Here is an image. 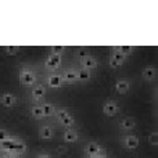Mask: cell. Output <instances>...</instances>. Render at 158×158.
I'll list each match as a JSON object with an SVG mask.
<instances>
[{
    "label": "cell",
    "mask_w": 158,
    "mask_h": 158,
    "mask_svg": "<svg viewBox=\"0 0 158 158\" xmlns=\"http://www.w3.org/2000/svg\"><path fill=\"white\" fill-rule=\"evenodd\" d=\"M61 63H63V58H61V56L50 54L49 57L46 58V61H44V67H46L49 71H54V69L60 68Z\"/></svg>",
    "instance_id": "7a4b0ae2"
},
{
    "label": "cell",
    "mask_w": 158,
    "mask_h": 158,
    "mask_svg": "<svg viewBox=\"0 0 158 158\" xmlns=\"http://www.w3.org/2000/svg\"><path fill=\"white\" fill-rule=\"evenodd\" d=\"M123 56H129L132 52H133V47L132 46H122V47H117Z\"/></svg>",
    "instance_id": "603a6c76"
},
{
    "label": "cell",
    "mask_w": 158,
    "mask_h": 158,
    "mask_svg": "<svg viewBox=\"0 0 158 158\" xmlns=\"http://www.w3.org/2000/svg\"><path fill=\"white\" fill-rule=\"evenodd\" d=\"M32 100L35 101H40L44 98V96H46V89H44L43 85H36L35 87H33L32 90Z\"/></svg>",
    "instance_id": "52a82bcc"
},
{
    "label": "cell",
    "mask_w": 158,
    "mask_h": 158,
    "mask_svg": "<svg viewBox=\"0 0 158 158\" xmlns=\"http://www.w3.org/2000/svg\"><path fill=\"white\" fill-rule=\"evenodd\" d=\"M63 85H64V79H63L61 75H58V74H53L47 78V86L53 87V89H56V87H61Z\"/></svg>",
    "instance_id": "8992f818"
},
{
    "label": "cell",
    "mask_w": 158,
    "mask_h": 158,
    "mask_svg": "<svg viewBox=\"0 0 158 158\" xmlns=\"http://www.w3.org/2000/svg\"><path fill=\"white\" fill-rule=\"evenodd\" d=\"M68 114H69V112L67 111V110H63V108H61V110H56V117L58 118V121H61L63 118H65Z\"/></svg>",
    "instance_id": "d4e9b609"
},
{
    "label": "cell",
    "mask_w": 158,
    "mask_h": 158,
    "mask_svg": "<svg viewBox=\"0 0 158 158\" xmlns=\"http://www.w3.org/2000/svg\"><path fill=\"white\" fill-rule=\"evenodd\" d=\"M11 158H21V157H19V156H13Z\"/></svg>",
    "instance_id": "d6a6232c"
},
{
    "label": "cell",
    "mask_w": 158,
    "mask_h": 158,
    "mask_svg": "<svg viewBox=\"0 0 158 158\" xmlns=\"http://www.w3.org/2000/svg\"><path fill=\"white\" fill-rule=\"evenodd\" d=\"M0 151H3V146H2V142H0Z\"/></svg>",
    "instance_id": "1f68e13d"
},
{
    "label": "cell",
    "mask_w": 158,
    "mask_h": 158,
    "mask_svg": "<svg viewBox=\"0 0 158 158\" xmlns=\"http://www.w3.org/2000/svg\"><path fill=\"white\" fill-rule=\"evenodd\" d=\"M111 58H112V60L117 61V63L119 64V65H122V64L125 63V60H126V56H123L122 53L119 52V50L115 49V50H114V53L111 54Z\"/></svg>",
    "instance_id": "d6986e66"
},
{
    "label": "cell",
    "mask_w": 158,
    "mask_h": 158,
    "mask_svg": "<svg viewBox=\"0 0 158 158\" xmlns=\"http://www.w3.org/2000/svg\"><path fill=\"white\" fill-rule=\"evenodd\" d=\"M148 143H150L151 146H154V147H157L158 144V133L157 132H151L150 136H148Z\"/></svg>",
    "instance_id": "7402d4cb"
},
{
    "label": "cell",
    "mask_w": 158,
    "mask_h": 158,
    "mask_svg": "<svg viewBox=\"0 0 158 158\" xmlns=\"http://www.w3.org/2000/svg\"><path fill=\"white\" fill-rule=\"evenodd\" d=\"M123 146L125 148H129V150H135V148L139 147V137L133 136V135H129L123 139Z\"/></svg>",
    "instance_id": "9c48e42d"
},
{
    "label": "cell",
    "mask_w": 158,
    "mask_h": 158,
    "mask_svg": "<svg viewBox=\"0 0 158 158\" xmlns=\"http://www.w3.org/2000/svg\"><path fill=\"white\" fill-rule=\"evenodd\" d=\"M0 103H2L3 107L10 108V107H13L14 104L17 103V97L13 94V93H3L2 98H0Z\"/></svg>",
    "instance_id": "5b68a950"
},
{
    "label": "cell",
    "mask_w": 158,
    "mask_h": 158,
    "mask_svg": "<svg viewBox=\"0 0 158 158\" xmlns=\"http://www.w3.org/2000/svg\"><path fill=\"white\" fill-rule=\"evenodd\" d=\"M36 158H52V156H49V154H39Z\"/></svg>",
    "instance_id": "f1b7e54d"
},
{
    "label": "cell",
    "mask_w": 158,
    "mask_h": 158,
    "mask_svg": "<svg viewBox=\"0 0 158 158\" xmlns=\"http://www.w3.org/2000/svg\"><path fill=\"white\" fill-rule=\"evenodd\" d=\"M129 87H131V85H129V82L126 81V79H118L117 83H115V90H117L118 93H121V94L128 93Z\"/></svg>",
    "instance_id": "8fae6325"
},
{
    "label": "cell",
    "mask_w": 158,
    "mask_h": 158,
    "mask_svg": "<svg viewBox=\"0 0 158 158\" xmlns=\"http://www.w3.org/2000/svg\"><path fill=\"white\" fill-rule=\"evenodd\" d=\"M18 81L24 86H33L36 83V81H38V75L31 68L22 67V68H19V72H18Z\"/></svg>",
    "instance_id": "6da1fadb"
},
{
    "label": "cell",
    "mask_w": 158,
    "mask_h": 158,
    "mask_svg": "<svg viewBox=\"0 0 158 158\" xmlns=\"http://www.w3.org/2000/svg\"><path fill=\"white\" fill-rule=\"evenodd\" d=\"M119 111V107L115 101H107L103 106V112L107 115V117H115Z\"/></svg>",
    "instance_id": "277c9868"
},
{
    "label": "cell",
    "mask_w": 158,
    "mask_h": 158,
    "mask_svg": "<svg viewBox=\"0 0 158 158\" xmlns=\"http://www.w3.org/2000/svg\"><path fill=\"white\" fill-rule=\"evenodd\" d=\"M13 157V154H8V153H6V154H3V156H0V158H11Z\"/></svg>",
    "instance_id": "4dcf8cb0"
},
{
    "label": "cell",
    "mask_w": 158,
    "mask_h": 158,
    "mask_svg": "<svg viewBox=\"0 0 158 158\" xmlns=\"http://www.w3.org/2000/svg\"><path fill=\"white\" fill-rule=\"evenodd\" d=\"M81 67L83 69H94L97 67V60H96L93 56H87V57L82 58L81 60Z\"/></svg>",
    "instance_id": "ba28073f"
},
{
    "label": "cell",
    "mask_w": 158,
    "mask_h": 158,
    "mask_svg": "<svg viewBox=\"0 0 158 158\" xmlns=\"http://www.w3.org/2000/svg\"><path fill=\"white\" fill-rule=\"evenodd\" d=\"M63 53H64V46H54V47H52V54L61 56Z\"/></svg>",
    "instance_id": "4316f807"
},
{
    "label": "cell",
    "mask_w": 158,
    "mask_h": 158,
    "mask_svg": "<svg viewBox=\"0 0 158 158\" xmlns=\"http://www.w3.org/2000/svg\"><path fill=\"white\" fill-rule=\"evenodd\" d=\"M78 133L75 131H65V133H64V140H65L67 143H74L78 140Z\"/></svg>",
    "instance_id": "ac0fdd59"
},
{
    "label": "cell",
    "mask_w": 158,
    "mask_h": 158,
    "mask_svg": "<svg viewBox=\"0 0 158 158\" xmlns=\"http://www.w3.org/2000/svg\"><path fill=\"white\" fill-rule=\"evenodd\" d=\"M94 158H108V157H107V154H106V153H100L98 156H96Z\"/></svg>",
    "instance_id": "f546056e"
},
{
    "label": "cell",
    "mask_w": 158,
    "mask_h": 158,
    "mask_svg": "<svg viewBox=\"0 0 158 158\" xmlns=\"http://www.w3.org/2000/svg\"><path fill=\"white\" fill-rule=\"evenodd\" d=\"M156 75H157V68L156 67H151V65L146 67L142 72V77L144 78V81H148V82L153 81V79L156 78Z\"/></svg>",
    "instance_id": "7c38bea8"
},
{
    "label": "cell",
    "mask_w": 158,
    "mask_h": 158,
    "mask_svg": "<svg viewBox=\"0 0 158 158\" xmlns=\"http://www.w3.org/2000/svg\"><path fill=\"white\" fill-rule=\"evenodd\" d=\"M42 110H43V117H53V115H56V107L53 106V104H44V106H42Z\"/></svg>",
    "instance_id": "2e32d148"
},
{
    "label": "cell",
    "mask_w": 158,
    "mask_h": 158,
    "mask_svg": "<svg viewBox=\"0 0 158 158\" xmlns=\"http://www.w3.org/2000/svg\"><path fill=\"white\" fill-rule=\"evenodd\" d=\"M85 153H86L87 157L94 158L96 156H98L100 153H103V148H101L100 144H97L96 142H90V143H87L86 147H85Z\"/></svg>",
    "instance_id": "3957f363"
},
{
    "label": "cell",
    "mask_w": 158,
    "mask_h": 158,
    "mask_svg": "<svg viewBox=\"0 0 158 158\" xmlns=\"http://www.w3.org/2000/svg\"><path fill=\"white\" fill-rule=\"evenodd\" d=\"M77 74H78L77 69H74V68H68L65 72H64V75H63L64 82H67V83H74V82H77V81H78Z\"/></svg>",
    "instance_id": "30bf717a"
},
{
    "label": "cell",
    "mask_w": 158,
    "mask_h": 158,
    "mask_svg": "<svg viewBox=\"0 0 158 158\" xmlns=\"http://www.w3.org/2000/svg\"><path fill=\"white\" fill-rule=\"evenodd\" d=\"M18 52H19V47H17V46H8V47H6V53H7V54H10V56L18 54Z\"/></svg>",
    "instance_id": "cb8c5ba5"
},
{
    "label": "cell",
    "mask_w": 158,
    "mask_h": 158,
    "mask_svg": "<svg viewBox=\"0 0 158 158\" xmlns=\"http://www.w3.org/2000/svg\"><path fill=\"white\" fill-rule=\"evenodd\" d=\"M87 158H90V157H87Z\"/></svg>",
    "instance_id": "836d02e7"
},
{
    "label": "cell",
    "mask_w": 158,
    "mask_h": 158,
    "mask_svg": "<svg viewBox=\"0 0 158 158\" xmlns=\"http://www.w3.org/2000/svg\"><path fill=\"white\" fill-rule=\"evenodd\" d=\"M39 136H40V139H44V140H50L53 137V129L50 128V126H42L40 129H39Z\"/></svg>",
    "instance_id": "5bb4252c"
},
{
    "label": "cell",
    "mask_w": 158,
    "mask_h": 158,
    "mask_svg": "<svg viewBox=\"0 0 158 158\" xmlns=\"http://www.w3.org/2000/svg\"><path fill=\"white\" fill-rule=\"evenodd\" d=\"M27 151V144H25L24 142H21V140H17L15 142V144H14V147L11 148V151H10V154H22V153H25Z\"/></svg>",
    "instance_id": "4fadbf2b"
},
{
    "label": "cell",
    "mask_w": 158,
    "mask_h": 158,
    "mask_svg": "<svg viewBox=\"0 0 158 158\" xmlns=\"http://www.w3.org/2000/svg\"><path fill=\"white\" fill-rule=\"evenodd\" d=\"M87 56H90V54H89V52H87L86 49H79L77 52V57L81 58V60L82 58H85V57H87Z\"/></svg>",
    "instance_id": "83f0119b"
},
{
    "label": "cell",
    "mask_w": 158,
    "mask_h": 158,
    "mask_svg": "<svg viewBox=\"0 0 158 158\" xmlns=\"http://www.w3.org/2000/svg\"><path fill=\"white\" fill-rule=\"evenodd\" d=\"M77 77H78V81L87 82V81H90V78H92V74H90L89 69H83V68H82V69H79V71H78Z\"/></svg>",
    "instance_id": "e0dca14e"
},
{
    "label": "cell",
    "mask_w": 158,
    "mask_h": 158,
    "mask_svg": "<svg viewBox=\"0 0 158 158\" xmlns=\"http://www.w3.org/2000/svg\"><path fill=\"white\" fill-rule=\"evenodd\" d=\"M60 123L63 126H65V128H69V126H72L75 123V119H74V117H72L71 114H68L65 118H63V119L60 121Z\"/></svg>",
    "instance_id": "44dd1931"
},
{
    "label": "cell",
    "mask_w": 158,
    "mask_h": 158,
    "mask_svg": "<svg viewBox=\"0 0 158 158\" xmlns=\"http://www.w3.org/2000/svg\"><path fill=\"white\" fill-rule=\"evenodd\" d=\"M31 115H32L35 119H42V118H44L42 106H33L32 108H31Z\"/></svg>",
    "instance_id": "ffe728a7"
},
{
    "label": "cell",
    "mask_w": 158,
    "mask_h": 158,
    "mask_svg": "<svg viewBox=\"0 0 158 158\" xmlns=\"http://www.w3.org/2000/svg\"><path fill=\"white\" fill-rule=\"evenodd\" d=\"M10 137H11V135L6 129H0V142H4V140L10 139Z\"/></svg>",
    "instance_id": "484cf974"
},
{
    "label": "cell",
    "mask_w": 158,
    "mask_h": 158,
    "mask_svg": "<svg viewBox=\"0 0 158 158\" xmlns=\"http://www.w3.org/2000/svg\"><path fill=\"white\" fill-rule=\"evenodd\" d=\"M135 126H136V122H135L133 118H125V119L121 121V129L122 131H132Z\"/></svg>",
    "instance_id": "9a60e30c"
}]
</instances>
